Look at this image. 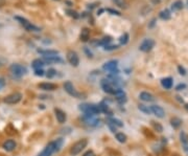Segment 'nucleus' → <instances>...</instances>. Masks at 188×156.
I'll use <instances>...</instances> for the list:
<instances>
[{"mask_svg":"<svg viewBox=\"0 0 188 156\" xmlns=\"http://www.w3.org/2000/svg\"><path fill=\"white\" fill-rule=\"evenodd\" d=\"M80 110L84 112L85 114H88V115H97V114L101 112L99 106H95V105L92 104L80 105Z\"/></svg>","mask_w":188,"mask_h":156,"instance_id":"obj_1","label":"nucleus"},{"mask_svg":"<svg viewBox=\"0 0 188 156\" xmlns=\"http://www.w3.org/2000/svg\"><path fill=\"white\" fill-rule=\"evenodd\" d=\"M87 145H88V140H86V138H83V140H77L76 143L71 147V150H70L71 155H73V156L79 155L80 153L87 147Z\"/></svg>","mask_w":188,"mask_h":156,"instance_id":"obj_2","label":"nucleus"},{"mask_svg":"<svg viewBox=\"0 0 188 156\" xmlns=\"http://www.w3.org/2000/svg\"><path fill=\"white\" fill-rule=\"evenodd\" d=\"M15 19H16V20H18L19 23H20L21 25H23V27L25 28L26 31H41L40 27H38V26H36L35 24L29 22L27 19L23 18V17L16 16V17H15Z\"/></svg>","mask_w":188,"mask_h":156,"instance_id":"obj_3","label":"nucleus"},{"mask_svg":"<svg viewBox=\"0 0 188 156\" xmlns=\"http://www.w3.org/2000/svg\"><path fill=\"white\" fill-rule=\"evenodd\" d=\"M9 71L12 72V74H13L14 77L21 78V77H23L24 74H26L27 69H26L25 66H23V65H21V64H13L9 67Z\"/></svg>","mask_w":188,"mask_h":156,"instance_id":"obj_4","label":"nucleus"},{"mask_svg":"<svg viewBox=\"0 0 188 156\" xmlns=\"http://www.w3.org/2000/svg\"><path fill=\"white\" fill-rule=\"evenodd\" d=\"M21 100H22V94L20 92H15V93H12V94H9V96L4 97L3 102L9 105H14V104L19 103Z\"/></svg>","mask_w":188,"mask_h":156,"instance_id":"obj_5","label":"nucleus"},{"mask_svg":"<svg viewBox=\"0 0 188 156\" xmlns=\"http://www.w3.org/2000/svg\"><path fill=\"white\" fill-rule=\"evenodd\" d=\"M154 46H155V41L153 39H145V40H143L141 42L140 46H139V49L143 53H148L153 49Z\"/></svg>","mask_w":188,"mask_h":156,"instance_id":"obj_6","label":"nucleus"},{"mask_svg":"<svg viewBox=\"0 0 188 156\" xmlns=\"http://www.w3.org/2000/svg\"><path fill=\"white\" fill-rule=\"evenodd\" d=\"M64 89L69 96H71L73 97H80V94L76 91V89L74 88L73 84L70 81H67V82L64 83Z\"/></svg>","mask_w":188,"mask_h":156,"instance_id":"obj_7","label":"nucleus"},{"mask_svg":"<svg viewBox=\"0 0 188 156\" xmlns=\"http://www.w3.org/2000/svg\"><path fill=\"white\" fill-rule=\"evenodd\" d=\"M67 60L72 66H74V67L79 66L80 58H79V56H77V53L75 52H73V50H69V52L67 53Z\"/></svg>","mask_w":188,"mask_h":156,"instance_id":"obj_8","label":"nucleus"},{"mask_svg":"<svg viewBox=\"0 0 188 156\" xmlns=\"http://www.w3.org/2000/svg\"><path fill=\"white\" fill-rule=\"evenodd\" d=\"M83 119H84L85 124L88 126H91V127H96L98 126L99 124V119L96 118V115H88V114H85L84 118H83Z\"/></svg>","mask_w":188,"mask_h":156,"instance_id":"obj_9","label":"nucleus"},{"mask_svg":"<svg viewBox=\"0 0 188 156\" xmlns=\"http://www.w3.org/2000/svg\"><path fill=\"white\" fill-rule=\"evenodd\" d=\"M43 61L45 64H62L64 63V60L60 56H51V57H44Z\"/></svg>","mask_w":188,"mask_h":156,"instance_id":"obj_10","label":"nucleus"},{"mask_svg":"<svg viewBox=\"0 0 188 156\" xmlns=\"http://www.w3.org/2000/svg\"><path fill=\"white\" fill-rule=\"evenodd\" d=\"M117 66H118V61L112 60V61H109V62L105 63V64L102 65V69H104L105 71L112 72L117 69Z\"/></svg>","mask_w":188,"mask_h":156,"instance_id":"obj_11","label":"nucleus"},{"mask_svg":"<svg viewBox=\"0 0 188 156\" xmlns=\"http://www.w3.org/2000/svg\"><path fill=\"white\" fill-rule=\"evenodd\" d=\"M55 151H57L55 150V141H51V143H49L47 146H46L45 149H44V150L42 151V153H41L39 156H51Z\"/></svg>","mask_w":188,"mask_h":156,"instance_id":"obj_12","label":"nucleus"},{"mask_svg":"<svg viewBox=\"0 0 188 156\" xmlns=\"http://www.w3.org/2000/svg\"><path fill=\"white\" fill-rule=\"evenodd\" d=\"M151 109H152V113L155 114L157 118H163L165 116V111L162 107L158 106V105H153V106H151Z\"/></svg>","mask_w":188,"mask_h":156,"instance_id":"obj_13","label":"nucleus"},{"mask_svg":"<svg viewBox=\"0 0 188 156\" xmlns=\"http://www.w3.org/2000/svg\"><path fill=\"white\" fill-rule=\"evenodd\" d=\"M2 147H3L4 150L7 151V152H12V151H14L15 149H16L17 143L14 140H7L3 143V146H2Z\"/></svg>","mask_w":188,"mask_h":156,"instance_id":"obj_14","label":"nucleus"},{"mask_svg":"<svg viewBox=\"0 0 188 156\" xmlns=\"http://www.w3.org/2000/svg\"><path fill=\"white\" fill-rule=\"evenodd\" d=\"M55 118H57V121L59 122V123L64 124L66 122V119H67V116H66L65 112L63 110H61V109L55 108Z\"/></svg>","mask_w":188,"mask_h":156,"instance_id":"obj_15","label":"nucleus"},{"mask_svg":"<svg viewBox=\"0 0 188 156\" xmlns=\"http://www.w3.org/2000/svg\"><path fill=\"white\" fill-rule=\"evenodd\" d=\"M139 97H140V100H142L143 102H154L155 101V96L147 91H142L140 94H139Z\"/></svg>","mask_w":188,"mask_h":156,"instance_id":"obj_16","label":"nucleus"},{"mask_svg":"<svg viewBox=\"0 0 188 156\" xmlns=\"http://www.w3.org/2000/svg\"><path fill=\"white\" fill-rule=\"evenodd\" d=\"M39 88L45 90V91H52V90L57 89V85L52 84V83H41V84H39Z\"/></svg>","mask_w":188,"mask_h":156,"instance_id":"obj_17","label":"nucleus"},{"mask_svg":"<svg viewBox=\"0 0 188 156\" xmlns=\"http://www.w3.org/2000/svg\"><path fill=\"white\" fill-rule=\"evenodd\" d=\"M161 85H162L163 88L165 89H172V85H174V82H172V78H164V79L161 80Z\"/></svg>","mask_w":188,"mask_h":156,"instance_id":"obj_18","label":"nucleus"},{"mask_svg":"<svg viewBox=\"0 0 188 156\" xmlns=\"http://www.w3.org/2000/svg\"><path fill=\"white\" fill-rule=\"evenodd\" d=\"M38 53L43 55V57H51V56H58L59 52L55 49H38Z\"/></svg>","mask_w":188,"mask_h":156,"instance_id":"obj_19","label":"nucleus"},{"mask_svg":"<svg viewBox=\"0 0 188 156\" xmlns=\"http://www.w3.org/2000/svg\"><path fill=\"white\" fill-rule=\"evenodd\" d=\"M159 17L162 20H169L170 19V17H172V14H170V12H169V9H162V11L160 12L159 13Z\"/></svg>","mask_w":188,"mask_h":156,"instance_id":"obj_20","label":"nucleus"},{"mask_svg":"<svg viewBox=\"0 0 188 156\" xmlns=\"http://www.w3.org/2000/svg\"><path fill=\"white\" fill-rule=\"evenodd\" d=\"M45 65V62H44L43 60H40V59H36L33 61V63H31V66H33L34 69H41V68H43V66Z\"/></svg>","mask_w":188,"mask_h":156,"instance_id":"obj_21","label":"nucleus"},{"mask_svg":"<svg viewBox=\"0 0 188 156\" xmlns=\"http://www.w3.org/2000/svg\"><path fill=\"white\" fill-rule=\"evenodd\" d=\"M180 138H181V143L183 145V147H184V150H186L188 149V136L187 134L184 132V131H182L181 133H180Z\"/></svg>","mask_w":188,"mask_h":156,"instance_id":"obj_22","label":"nucleus"},{"mask_svg":"<svg viewBox=\"0 0 188 156\" xmlns=\"http://www.w3.org/2000/svg\"><path fill=\"white\" fill-rule=\"evenodd\" d=\"M183 6H184V4H183V2L181 1V0H177V1H175L174 3L172 4V9L174 12H177V11L182 9Z\"/></svg>","mask_w":188,"mask_h":156,"instance_id":"obj_23","label":"nucleus"},{"mask_svg":"<svg viewBox=\"0 0 188 156\" xmlns=\"http://www.w3.org/2000/svg\"><path fill=\"white\" fill-rule=\"evenodd\" d=\"M89 37H90V31L88 28H83L82 33H80V40L86 42V41L89 40Z\"/></svg>","mask_w":188,"mask_h":156,"instance_id":"obj_24","label":"nucleus"},{"mask_svg":"<svg viewBox=\"0 0 188 156\" xmlns=\"http://www.w3.org/2000/svg\"><path fill=\"white\" fill-rule=\"evenodd\" d=\"M138 109L141 112H143L144 114H152V109H151V106L148 107V106H146V105L140 104L138 106Z\"/></svg>","mask_w":188,"mask_h":156,"instance_id":"obj_25","label":"nucleus"},{"mask_svg":"<svg viewBox=\"0 0 188 156\" xmlns=\"http://www.w3.org/2000/svg\"><path fill=\"white\" fill-rule=\"evenodd\" d=\"M115 137H116V140L119 141V143H124L126 141V140H128V137H126V135L124 133L122 132H118V133H116L115 134Z\"/></svg>","mask_w":188,"mask_h":156,"instance_id":"obj_26","label":"nucleus"},{"mask_svg":"<svg viewBox=\"0 0 188 156\" xmlns=\"http://www.w3.org/2000/svg\"><path fill=\"white\" fill-rule=\"evenodd\" d=\"M109 123H111L112 125H114L115 127H119V128H121V127H123V123L120 121V119L118 118H109Z\"/></svg>","mask_w":188,"mask_h":156,"instance_id":"obj_27","label":"nucleus"},{"mask_svg":"<svg viewBox=\"0 0 188 156\" xmlns=\"http://www.w3.org/2000/svg\"><path fill=\"white\" fill-rule=\"evenodd\" d=\"M170 123H172V126L174 127L175 129H178L180 126L182 125V121H181V119H180L179 118H172Z\"/></svg>","mask_w":188,"mask_h":156,"instance_id":"obj_28","label":"nucleus"},{"mask_svg":"<svg viewBox=\"0 0 188 156\" xmlns=\"http://www.w3.org/2000/svg\"><path fill=\"white\" fill-rule=\"evenodd\" d=\"M129 34L124 33L120 38H119V45H126L129 42Z\"/></svg>","mask_w":188,"mask_h":156,"instance_id":"obj_29","label":"nucleus"},{"mask_svg":"<svg viewBox=\"0 0 188 156\" xmlns=\"http://www.w3.org/2000/svg\"><path fill=\"white\" fill-rule=\"evenodd\" d=\"M112 41V38L111 37H105L104 39H101V40L98 41V44H97V46H106L108 45L110 42Z\"/></svg>","mask_w":188,"mask_h":156,"instance_id":"obj_30","label":"nucleus"},{"mask_svg":"<svg viewBox=\"0 0 188 156\" xmlns=\"http://www.w3.org/2000/svg\"><path fill=\"white\" fill-rule=\"evenodd\" d=\"M55 74H57V70L53 69V68H50V69H48L47 71H46V77H47L48 79H51V78H53Z\"/></svg>","mask_w":188,"mask_h":156,"instance_id":"obj_31","label":"nucleus"},{"mask_svg":"<svg viewBox=\"0 0 188 156\" xmlns=\"http://www.w3.org/2000/svg\"><path fill=\"white\" fill-rule=\"evenodd\" d=\"M152 124H153L154 129H155L156 131H158V132H162V131H163V127L161 126L159 123H155V122H152Z\"/></svg>","mask_w":188,"mask_h":156,"instance_id":"obj_32","label":"nucleus"},{"mask_svg":"<svg viewBox=\"0 0 188 156\" xmlns=\"http://www.w3.org/2000/svg\"><path fill=\"white\" fill-rule=\"evenodd\" d=\"M115 2L116 5H118L119 8H126V3L124 0H113Z\"/></svg>","mask_w":188,"mask_h":156,"instance_id":"obj_33","label":"nucleus"},{"mask_svg":"<svg viewBox=\"0 0 188 156\" xmlns=\"http://www.w3.org/2000/svg\"><path fill=\"white\" fill-rule=\"evenodd\" d=\"M55 150L60 151V149H61V147H62V145H63V140H62V138H58V140L55 141Z\"/></svg>","mask_w":188,"mask_h":156,"instance_id":"obj_34","label":"nucleus"},{"mask_svg":"<svg viewBox=\"0 0 188 156\" xmlns=\"http://www.w3.org/2000/svg\"><path fill=\"white\" fill-rule=\"evenodd\" d=\"M118 48V45H106L104 47L105 50H107V52H110V50H114V49H117Z\"/></svg>","mask_w":188,"mask_h":156,"instance_id":"obj_35","label":"nucleus"},{"mask_svg":"<svg viewBox=\"0 0 188 156\" xmlns=\"http://www.w3.org/2000/svg\"><path fill=\"white\" fill-rule=\"evenodd\" d=\"M67 13H68V15L73 17V18H75V19L79 18V14H77L75 11H72V9H67Z\"/></svg>","mask_w":188,"mask_h":156,"instance_id":"obj_36","label":"nucleus"},{"mask_svg":"<svg viewBox=\"0 0 188 156\" xmlns=\"http://www.w3.org/2000/svg\"><path fill=\"white\" fill-rule=\"evenodd\" d=\"M35 74L38 75V77H43V75L45 74V71L43 70V68H41V69H36Z\"/></svg>","mask_w":188,"mask_h":156,"instance_id":"obj_37","label":"nucleus"},{"mask_svg":"<svg viewBox=\"0 0 188 156\" xmlns=\"http://www.w3.org/2000/svg\"><path fill=\"white\" fill-rule=\"evenodd\" d=\"M106 11L109 12V13H111L112 15H116V16H120L121 15V14L119 13L118 11H115V9H107Z\"/></svg>","mask_w":188,"mask_h":156,"instance_id":"obj_38","label":"nucleus"},{"mask_svg":"<svg viewBox=\"0 0 188 156\" xmlns=\"http://www.w3.org/2000/svg\"><path fill=\"white\" fill-rule=\"evenodd\" d=\"M178 70H179V74H182V75H185L186 74V70H185L184 67L182 66H178Z\"/></svg>","mask_w":188,"mask_h":156,"instance_id":"obj_39","label":"nucleus"},{"mask_svg":"<svg viewBox=\"0 0 188 156\" xmlns=\"http://www.w3.org/2000/svg\"><path fill=\"white\" fill-rule=\"evenodd\" d=\"M84 52L86 53V55H87V57H88V58H92V57H93V56H92L91 50L88 49V47H85V48H84Z\"/></svg>","mask_w":188,"mask_h":156,"instance_id":"obj_40","label":"nucleus"},{"mask_svg":"<svg viewBox=\"0 0 188 156\" xmlns=\"http://www.w3.org/2000/svg\"><path fill=\"white\" fill-rule=\"evenodd\" d=\"M186 88V85L185 84H179L177 87H176V90H178V91H180V90H183Z\"/></svg>","mask_w":188,"mask_h":156,"instance_id":"obj_41","label":"nucleus"},{"mask_svg":"<svg viewBox=\"0 0 188 156\" xmlns=\"http://www.w3.org/2000/svg\"><path fill=\"white\" fill-rule=\"evenodd\" d=\"M84 156H96V155H95V153L92 150H89V151H87V152L85 153Z\"/></svg>","mask_w":188,"mask_h":156,"instance_id":"obj_42","label":"nucleus"},{"mask_svg":"<svg viewBox=\"0 0 188 156\" xmlns=\"http://www.w3.org/2000/svg\"><path fill=\"white\" fill-rule=\"evenodd\" d=\"M5 86V81H4V79H2V78H0V90H1L3 87Z\"/></svg>","mask_w":188,"mask_h":156,"instance_id":"obj_43","label":"nucleus"},{"mask_svg":"<svg viewBox=\"0 0 188 156\" xmlns=\"http://www.w3.org/2000/svg\"><path fill=\"white\" fill-rule=\"evenodd\" d=\"M109 127H110V129H111V130H112V132H113V133H115V132H116V127H115V126L112 125L111 123H109Z\"/></svg>","mask_w":188,"mask_h":156,"instance_id":"obj_44","label":"nucleus"},{"mask_svg":"<svg viewBox=\"0 0 188 156\" xmlns=\"http://www.w3.org/2000/svg\"><path fill=\"white\" fill-rule=\"evenodd\" d=\"M184 107H185V109H186V110L188 111V104H185V106H184Z\"/></svg>","mask_w":188,"mask_h":156,"instance_id":"obj_45","label":"nucleus"}]
</instances>
